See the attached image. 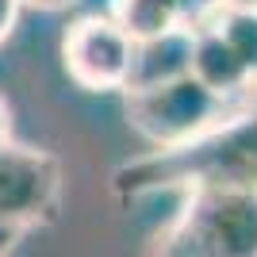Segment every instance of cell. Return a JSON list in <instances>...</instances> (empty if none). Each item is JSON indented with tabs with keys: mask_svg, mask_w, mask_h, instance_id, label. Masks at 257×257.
I'll return each instance as SVG.
<instances>
[{
	"mask_svg": "<svg viewBox=\"0 0 257 257\" xmlns=\"http://www.w3.org/2000/svg\"><path fill=\"white\" fill-rule=\"evenodd\" d=\"M192 188H238L257 192V107L226 119L204 139L177 150H146L111 173L119 200H142L154 192H192Z\"/></svg>",
	"mask_w": 257,
	"mask_h": 257,
	"instance_id": "obj_1",
	"label": "cell"
},
{
	"mask_svg": "<svg viewBox=\"0 0 257 257\" xmlns=\"http://www.w3.org/2000/svg\"><path fill=\"white\" fill-rule=\"evenodd\" d=\"M192 73V31L188 27H173V31L135 43L131 54V77L123 92H139V88H158L169 81Z\"/></svg>",
	"mask_w": 257,
	"mask_h": 257,
	"instance_id": "obj_7",
	"label": "cell"
},
{
	"mask_svg": "<svg viewBox=\"0 0 257 257\" xmlns=\"http://www.w3.org/2000/svg\"><path fill=\"white\" fill-rule=\"evenodd\" d=\"M192 77L204 88L219 92L230 100H257V85L249 69L242 65V58L234 54V46L226 43V35L215 27V20L192 23Z\"/></svg>",
	"mask_w": 257,
	"mask_h": 257,
	"instance_id": "obj_6",
	"label": "cell"
},
{
	"mask_svg": "<svg viewBox=\"0 0 257 257\" xmlns=\"http://www.w3.org/2000/svg\"><path fill=\"white\" fill-rule=\"evenodd\" d=\"M62 204V161L12 139L0 150V230L23 234L54 223Z\"/></svg>",
	"mask_w": 257,
	"mask_h": 257,
	"instance_id": "obj_4",
	"label": "cell"
},
{
	"mask_svg": "<svg viewBox=\"0 0 257 257\" xmlns=\"http://www.w3.org/2000/svg\"><path fill=\"white\" fill-rule=\"evenodd\" d=\"M257 107V100H230L204 88L192 73L158 88L123 92V115L127 127L139 135L150 150H177L204 139L207 131L223 127L226 119Z\"/></svg>",
	"mask_w": 257,
	"mask_h": 257,
	"instance_id": "obj_3",
	"label": "cell"
},
{
	"mask_svg": "<svg viewBox=\"0 0 257 257\" xmlns=\"http://www.w3.org/2000/svg\"><path fill=\"white\" fill-rule=\"evenodd\" d=\"M135 43L111 16H81L62 35V65L85 92H123L131 77Z\"/></svg>",
	"mask_w": 257,
	"mask_h": 257,
	"instance_id": "obj_5",
	"label": "cell"
},
{
	"mask_svg": "<svg viewBox=\"0 0 257 257\" xmlns=\"http://www.w3.org/2000/svg\"><path fill=\"white\" fill-rule=\"evenodd\" d=\"M12 142V107H8V100L0 96V150Z\"/></svg>",
	"mask_w": 257,
	"mask_h": 257,
	"instance_id": "obj_11",
	"label": "cell"
},
{
	"mask_svg": "<svg viewBox=\"0 0 257 257\" xmlns=\"http://www.w3.org/2000/svg\"><path fill=\"white\" fill-rule=\"evenodd\" d=\"M215 12H257V0H211Z\"/></svg>",
	"mask_w": 257,
	"mask_h": 257,
	"instance_id": "obj_12",
	"label": "cell"
},
{
	"mask_svg": "<svg viewBox=\"0 0 257 257\" xmlns=\"http://www.w3.org/2000/svg\"><path fill=\"white\" fill-rule=\"evenodd\" d=\"M20 12H23V4H20V0H0V46H4V43L12 39V35H16Z\"/></svg>",
	"mask_w": 257,
	"mask_h": 257,
	"instance_id": "obj_10",
	"label": "cell"
},
{
	"mask_svg": "<svg viewBox=\"0 0 257 257\" xmlns=\"http://www.w3.org/2000/svg\"><path fill=\"white\" fill-rule=\"evenodd\" d=\"M211 20L226 35V43L234 46V54L242 58V65L257 85V12H211Z\"/></svg>",
	"mask_w": 257,
	"mask_h": 257,
	"instance_id": "obj_9",
	"label": "cell"
},
{
	"mask_svg": "<svg viewBox=\"0 0 257 257\" xmlns=\"http://www.w3.org/2000/svg\"><path fill=\"white\" fill-rule=\"evenodd\" d=\"M20 4H31V8H46V12H54V8H69V4H77V0H20Z\"/></svg>",
	"mask_w": 257,
	"mask_h": 257,
	"instance_id": "obj_13",
	"label": "cell"
},
{
	"mask_svg": "<svg viewBox=\"0 0 257 257\" xmlns=\"http://www.w3.org/2000/svg\"><path fill=\"white\" fill-rule=\"evenodd\" d=\"M146 257H257V192L192 188Z\"/></svg>",
	"mask_w": 257,
	"mask_h": 257,
	"instance_id": "obj_2",
	"label": "cell"
},
{
	"mask_svg": "<svg viewBox=\"0 0 257 257\" xmlns=\"http://www.w3.org/2000/svg\"><path fill=\"white\" fill-rule=\"evenodd\" d=\"M111 20L127 31L131 43H146L173 27H184L188 0H111Z\"/></svg>",
	"mask_w": 257,
	"mask_h": 257,
	"instance_id": "obj_8",
	"label": "cell"
}]
</instances>
